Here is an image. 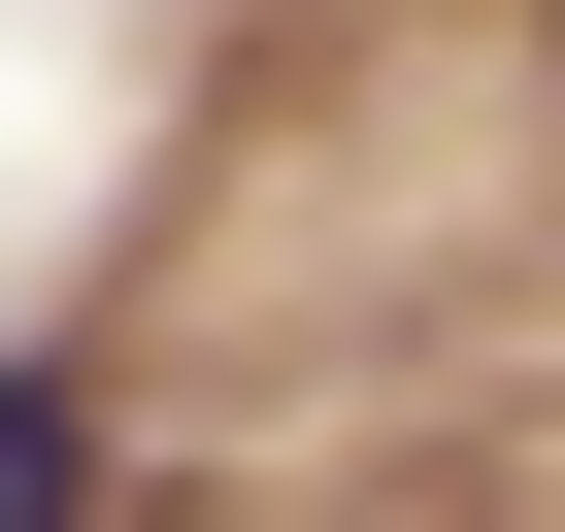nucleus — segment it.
<instances>
[{"instance_id":"nucleus-1","label":"nucleus","mask_w":565,"mask_h":532,"mask_svg":"<svg viewBox=\"0 0 565 532\" xmlns=\"http://www.w3.org/2000/svg\"><path fill=\"white\" fill-rule=\"evenodd\" d=\"M100 499V366H0V532H67Z\"/></svg>"}]
</instances>
